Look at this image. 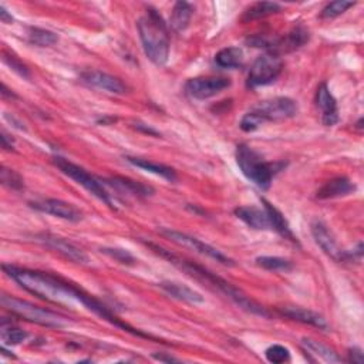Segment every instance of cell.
<instances>
[{"mask_svg": "<svg viewBox=\"0 0 364 364\" xmlns=\"http://www.w3.org/2000/svg\"><path fill=\"white\" fill-rule=\"evenodd\" d=\"M0 142H2V147L5 149H13V144L14 141L12 140V137H9L5 131H2V134H0Z\"/></svg>", "mask_w": 364, "mask_h": 364, "instance_id": "8d00e7d4", "label": "cell"}, {"mask_svg": "<svg viewBox=\"0 0 364 364\" xmlns=\"http://www.w3.org/2000/svg\"><path fill=\"white\" fill-rule=\"evenodd\" d=\"M231 85V80L225 77H197L185 84L186 93L195 100H208L222 93Z\"/></svg>", "mask_w": 364, "mask_h": 364, "instance_id": "30bf717a", "label": "cell"}, {"mask_svg": "<svg viewBox=\"0 0 364 364\" xmlns=\"http://www.w3.org/2000/svg\"><path fill=\"white\" fill-rule=\"evenodd\" d=\"M127 161L133 164L134 167L137 168H141L144 171H147V173H151L154 175H158L167 181H171L174 182L177 181V174L175 171L171 168V167H167L164 164H158V162H154V161H149V160H145V158H138V157H127Z\"/></svg>", "mask_w": 364, "mask_h": 364, "instance_id": "603a6c76", "label": "cell"}, {"mask_svg": "<svg viewBox=\"0 0 364 364\" xmlns=\"http://www.w3.org/2000/svg\"><path fill=\"white\" fill-rule=\"evenodd\" d=\"M105 185L113 186L114 189H117L121 194H128V195H133V197H148V195H153L154 189L151 186H147L144 184L136 182L133 180H128V178H122V177H114L110 180H104Z\"/></svg>", "mask_w": 364, "mask_h": 364, "instance_id": "44dd1931", "label": "cell"}, {"mask_svg": "<svg viewBox=\"0 0 364 364\" xmlns=\"http://www.w3.org/2000/svg\"><path fill=\"white\" fill-rule=\"evenodd\" d=\"M101 252L105 253V255H109L110 258H113L114 261H117V262H120L122 265H134L136 264L134 256L128 250L117 249V248H103Z\"/></svg>", "mask_w": 364, "mask_h": 364, "instance_id": "e575fe53", "label": "cell"}, {"mask_svg": "<svg viewBox=\"0 0 364 364\" xmlns=\"http://www.w3.org/2000/svg\"><path fill=\"white\" fill-rule=\"evenodd\" d=\"M281 5L277 3H272V2H258L252 5L250 8H248L244 13V16L241 17V20L244 21V23H249V21H253V20H259V19H264L266 16H270V14H275L277 12H281Z\"/></svg>", "mask_w": 364, "mask_h": 364, "instance_id": "484cf974", "label": "cell"}, {"mask_svg": "<svg viewBox=\"0 0 364 364\" xmlns=\"http://www.w3.org/2000/svg\"><path fill=\"white\" fill-rule=\"evenodd\" d=\"M312 235L314 238V242L320 246V249H322L328 256H330L333 261L346 262V252L340 249L332 232L328 229V226L323 222L316 221L312 224Z\"/></svg>", "mask_w": 364, "mask_h": 364, "instance_id": "4fadbf2b", "label": "cell"}, {"mask_svg": "<svg viewBox=\"0 0 364 364\" xmlns=\"http://www.w3.org/2000/svg\"><path fill=\"white\" fill-rule=\"evenodd\" d=\"M0 337H2L5 345L17 346L21 343V341L26 340L28 333L17 328H12V326L6 328L5 325H2V333H0Z\"/></svg>", "mask_w": 364, "mask_h": 364, "instance_id": "f546056e", "label": "cell"}, {"mask_svg": "<svg viewBox=\"0 0 364 364\" xmlns=\"http://www.w3.org/2000/svg\"><path fill=\"white\" fill-rule=\"evenodd\" d=\"M0 181H2V184L6 185L8 188L16 189V191L23 189V186H25L23 178L20 177V174H17L16 171L8 169L5 167L2 168V171H0Z\"/></svg>", "mask_w": 364, "mask_h": 364, "instance_id": "4dcf8cb0", "label": "cell"}, {"mask_svg": "<svg viewBox=\"0 0 364 364\" xmlns=\"http://www.w3.org/2000/svg\"><path fill=\"white\" fill-rule=\"evenodd\" d=\"M138 32L147 57L156 66H164L169 57V33L161 14L148 9L138 20Z\"/></svg>", "mask_w": 364, "mask_h": 364, "instance_id": "3957f363", "label": "cell"}, {"mask_svg": "<svg viewBox=\"0 0 364 364\" xmlns=\"http://www.w3.org/2000/svg\"><path fill=\"white\" fill-rule=\"evenodd\" d=\"M53 164L61 171V173L64 175H67L69 178H72L73 181H76L78 185H81L84 189H87L92 195H94L96 198H98L104 204H107L109 206H111V208L116 209V205H114L110 194H109V192H107V189L100 182V180L94 178L84 168H81L80 165H76V164L70 162L66 158H61V157H54L53 158Z\"/></svg>", "mask_w": 364, "mask_h": 364, "instance_id": "8992f818", "label": "cell"}, {"mask_svg": "<svg viewBox=\"0 0 364 364\" xmlns=\"http://www.w3.org/2000/svg\"><path fill=\"white\" fill-rule=\"evenodd\" d=\"M308 41H309V30L299 25L293 28L283 37H275L269 52L272 54L279 56L281 53H289V52L301 49L303 45H306Z\"/></svg>", "mask_w": 364, "mask_h": 364, "instance_id": "5bb4252c", "label": "cell"}, {"mask_svg": "<svg viewBox=\"0 0 364 364\" xmlns=\"http://www.w3.org/2000/svg\"><path fill=\"white\" fill-rule=\"evenodd\" d=\"M283 70L281 56L266 53L255 60L248 74V87L256 89L273 83Z\"/></svg>", "mask_w": 364, "mask_h": 364, "instance_id": "ba28073f", "label": "cell"}, {"mask_svg": "<svg viewBox=\"0 0 364 364\" xmlns=\"http://www.w3.org/2000/svg\"><path fill=\"white\" fill-rule=\"evenodd\" d=\"M2 96L3 97H14V94L10 92V90H8V87H6V85L5 84H2Z\"/></svg>", "mask_w": 364, "mask_h": 364, "instance_id": "60d3db41", "label": "cell"}, {"mask_svg": "<svg viewBox=\"0 0 364 364\" xmlns=\"http://www.w3.org/2000/svg\"><path fill=\"white\" fill-rule=\"evenodd\" d=\"M302 346H303L306 353H312L320 358H323L328 363H340L341 361V358L337 356V353L333 349H330L329 346H326L323 343H320V341H317V340L305 337V339H302Z\"/></svg>", "mask_w": 364, "mask_h": 364, "instance_id": "d4e9b609", "label": "cell"}, {"mask_svg": "<svg viewBox=\"0 0 364 364\" xmlns=\"http://www.w3.org/2000/svg\"><path fill=\"white\" fill-rule=\"evenodd\" d=\"M265 354H266L268 361H270L273 364H281V363L290 360L289 349H286L285 346H281V345H273V346L268 347Z\"/></svg>", "mask_w": 364, "mask_h": 364, "instance_id": "1f68e13d", "label": "cell"}, {"mask_svg": "<svg viewBox=\"0 0 364 364\" xmlns=\"http://www.w3.org/2000/svg\"><path fill=\"white\" fill-rule=\"evenodd\" d=\"M0 303H2L14 316H19L21 319L28 320V322H32V323H36L40 326L61 329V328L69 325V320L66 316H61V314L52 312L49 309L36 306V305L26 302V301H20V299H16L12 296L3 295Z\"/></svg>", "mask_w": 364, "mask_h": 364, "instance_id": "5b68a950", "label": "cell"}, {"mask_svg": "<svg viewBox=\"0 0 364 364\" xmlns=\"http://www.w3.org/2000/svg\"><path fill=\"white\" fill-rule=\"evenodd\" d=\"M0 19H2L3 23H12V21H13L12 14L8 13V10L5 9V6H0Z\"/></svg>", "mask_w": 364, "mask_h": 364, "instance_id": "74e56055", "label": "cell"}, {"mask_svg": "<svg viewBox=\"0 0 364 364\" xmlns=\"http://www.w3.org/2000/svg\"><path fill=\"white\" fill-rule=\"evenodd\" d=\"M81 78L85 84L92 85V87L104 90L111 94H125L127 93V85L117 77L107 74L98 70H89L81 74Z\"/></svg>", "mask_w": 364, "mask_h": 364, "instance_id": "9a60e30c", "label": "cell"}, {"mask_svg": "<svg viewBox=\"0 0 364 364\" xmlns=\"http://www.w3.org/2000/svg\"><path fill=\"white\" fill-rule=\"evenodd\" d=\"M30 205L36 211L49 213V215H53L56 218L69 222H78L83 220V213L78 208H76L73 204H69L61 200H45V201L32 202Z\"/></svg>", "mask_w": 364, "mask_h": 364, "instance_id": "8fae6325", "label": "cell"}, {"mask_svg": "<svg viewBox=\"0 0 364 364\" xmlns=\"http://www.w3.org/2000/svg\"><path fill=\"white\" fill-rule=\"evenodd\" d=\"M29 40L33 45L39 47H50L58 41V37L56 33L46 30V29H40V28H30L29 29Z\"/></svg>", "mask_w": 364, "mask_h": 364, "instance_id": "83f0119b", "label": "cell"}, {"mask_svg": "<svg viewBox=\"0 0 364 364\" xmlns=\"http://www.w3.org/2000/svg\"><path fill=\"white\" fill-rule=\"evenodd\" d=\"M161 233L165 235V237L173 241L174 244L184 246V248H188L191 250H195L200 255L208 256V258L217 261L225 266H233L235 265V262L231 258H228L226 255H224L217 248H213V246H211V245H208V244H205V242H202L194 237H189V235H186V233L173 231V229H161Z\"/></svg>", "mask_w": 364, "mask_h": 364, "instance_id": "9c48e42d", "label": "cell"}, {"mask_svg": "<svg viewBox=\"0 0 364 364\" xmlns=\"http://www.w3.org/2000/svg\"><path fill=\"white\" fill-rule=\"evenodd\" d=\"M3 270L8 276H10L14 282H17L25 290L29 293L37 296L41 301H46L53 305L58 306H70L74 308L76 305H81L90 312L96 313L101 319L110 322L111 325L124 329L125 332H130L131 334L140 336V337H148L147 334L133 329L127 323L121 322V320L97 299H94L92 295L83 292L73 283L64 281L63 277L56 276L53 273L47 272H40V270H32L26 268H17L12 265H3Z\"/></svg>", "mask_w": 364, "mask_h": 364, "instance_id": "6da1fadb", "label": "cell"}, {"mask_svg": "<svg viewBox=\"0 0 364 364\" xmlns=\"http://www.w3.org/2000/svg\"><path fill=\"white\" fill-rule=\"evenodd\" d=\"M147 245L151 248L156 253H158L160 256H162V258L168 259L171 264L175 265L180 269H182L184 272H186L192 277H197V279L204 281V282L212 285L213 288H217L226 297H229L233 303H237L242 310H245L248 313H252V314H256V316H262V317H269L270 316V313L262 305L252 301L250 297H248L239 289H237L233 285H231L229 282L222 279V277L217 276L215 273L209 272L208 269H205V268H202L200 265H195L194 262L186 261L184 258H180V256L171 253L169 250H167V249H164V248H161L158 245H154V244H147Z\"/></svg>", "mask_w": 364, "mask_h": 364, "instance_id": "7a4b0ae2", "label": "cell"}, {"mask_svg": "<svg viewBox=\"0 0 364 364\" xmlns=\"http://www.w3.org/2000/svg\"><path fill=\"white\" fill-rule=\"evenodd\" d=\"M249 113L258 118L262 125L266 121H283L293 118L297 114V104L289 97H275L253 105Z\"/></svg>", "mask_w": 364, "mask_h": 364, "instance_id": "52a82bcc", "label": "cell"}, {"mask_svg": "<svg viewBox=\"0 0 364 364\" xmlns=\"http://www.w3.org/2000/svg\"><path fill=\"white\" fill-rule=\"evenodd\" d=\"M237 215L242 222H245L249 228L256 231H269L272 229L270 221L265 209L256 206H241L235 209Z\"/></svg>", "mask_w": 364, "mask_h": 364, "instance_id": "ac0fdd59", "label": "cell"}, {"mask_svg": "<svg viewBox=\"0 0 364 364\" xmlns=\"http://www.w3.org/2000/svg\"><path fill=\"white\" fill-rule=\"evenodd\" d=\"M349 361L353 364H361L363 363V352L358 347H353L349 352Z\"/></svg>", "mask_w": 364, "mask_h": 364, "instance_id": "d590c367", "label": "cell"}, {"mask_svg": "<svg viewBox=\"0 0 364 364\" xmlns=\"http://www.w3.org/2000/svg\"><path fill=\"white\" fill-rule=\"evenodd\" d=\"M3 61L8 64V66H9L13 72H16L19 76H21L23 78H28V80L30 78V72H29L28 66H26V64L21 63V61L19 60V57H16L14 54L3 52Z\"/></svg>", "mask_w": 364, "mask_h": 364, "instance_id": "836d02e7", "label": "cell"}, {"mask_svg": "<svg viewBox=\"0 0 364 364\" xmlns=\"http://www.w3.org/2000/svg\"><path fill=\"white\" fill-rule=\"evenodd\" d=\"M39 241L46 245L47 248L56 250L57 253L63 255L64 258H67L72 262L76 264H87L89 262V256L85 255L78 246H76L74 244H72L70 241L56 237V235H50V233H45V235H40Z\"/></svg>", "mask_w": 364, "mask_h": 364, "instance_id": "7c38bea8", "label": "cell"}, {"mask_svg": "<svg viewBox=\"0 0 364 364\" xmlns=\"http://www.w3.org/2000/svg\"><path fill=\"white\" fill-rule=\"evenodd\" d=\"M316 104L320 110H322V121L325 125L332 127L339 121V110L337 103L332 96L330 90L325 83H322L317 87L316 92Z\"/></svg>", "mask_w": 364, "mask_h": 364, "instance_id": "2e32d148", "label": "cell"}, {"mask_svg": "<svg viewBox=\"0 0 364 364\" xmlns=\"http://www.w3.org/2000/svg\"><path fill=\"white\" fill-rule=\"evenodd\" d=\"M356 191V185L346 177H337L326 182L322 188L317 191L316 197L319 200H330L350 195Z\"/></svg>", "mask_w": 364, "mask_h": 364, "instance_id": "d6986e66", "label": "cell"}, {"mask_svg": "<svg viewBox=\"0 0 364 364\" xmlns=\"http://www.w3.org/2000/svg\"><path fill=\"white\" fill-rule=\"evenodd\" d=\"M237 162L242 174L262 191L269 189L273 177L279 173L283 164L266 162L259 153L246 144H241L237 148Z\"/></svg>", "mask_w": 364, "mask_h": 364, "instance_id": "277c9868", "label": "cell"}, {"mask_svg": "<svg viewBox=\"0 0 364 364\" xmlns=\"http://www.w3.org/2000/svg\"><path fill=\"white\" fill-rule=\"evenodd\" d=\"M160 288L164 292H167L171 297L177 299V301L186 302V303H191V305L204 303V296L201 293L195 292L194 289H191V288H188V286H185L182 283L167 281V282H161Z\"/></svg>", "mask_w": 364, "mask_h": 364, "instance_id": "ffe728a7", "label": "cell"}, {"mask_svg": "<svg viewBox=\"0 0 364 364\" xmlns=\"http://www.w3.org/2000/svg\"><path fill=\"white\" fill-rule=\"evenodd\" d=\"M262 204H264V209L266 211L268 217H269V221H270V226L273 231H276L279 235H282L283 238L286 239H290L292 242H297L295 235L286 221V218L283 217V213L277 209L276 206H273L270 202H268L266 200H262Z\"/></svg>", "mask_w": 364, "mask_h": 364, "instance_id": "7402d4cb", "label": "cell"}, {"mask_svg": "<svg viewBox=\"0 0 364 364\" xmlns=\"http://www.w3.org/2000/svg\"><path fill=\"white\" fill-rule=\"evenodd\" d=\"M281 314H283L292 320H296V322L310 325V326L317 328V329H322V330L329 329L326 319L322 314H319V313L309 310V309L297 308V306H283L281 309Z\"/></svg>", "mask_w": 364, "mask_h": 364, "instance_id": "e0dca14e", "label": "cell"}, {"mask_svg": "<svg viewBox=\"0 0 364 364\" xmlns=\"http://www.w3.org/2000/svg\"><path fill=\"white\" fill-rule=\"evenodd\" d=\"M154 358H157V360H160V361H167V363H171V361H180L178 358L167 357V356H162V354H154Z\"/></svg>", "mask_w": 364, "mask_h": 364, "instance_id": "ab89813d", "label": "cell"}, {"mask_svg": "<svg viewBox=\"0 0 364 364\" xmlns=\"http://www.w3.org/2000/svg\"><path fill=\"white\" fill-rule=\"evenodd\" d=\"M354 5L356 3L345 2V0H337V2H332L322 10V17L323 19H334L340 14H343L347 9L353 8Z\"/></svg>", "mask_w": 364, "mask_h": 364, "instance_id": "d6a6232c", "label": "cell"}, {"mask_svg": "<svg viewBox=\"0 0 364 364\" xmlns=\"http://www.w3.org/2000/svg\"><path fill=\"white\" fill-rule=\"evenodd\" d=\"M194 13V6L188 2H178L173 9V14L169 19V25L175 32H184L188 26Z\"/></svg>", "mask_w": 364, "mask_h": 364, "instance_id": "cb8c5ba5", "label": "cell"}, {"mask_svg": "<svg viewBox=\"0 0 364 364\" xmlns=\"http://www.w3.org/2000/svg\"><path fill=\"white\" fill-rule=\"evenodd\" d=\"M136 128H137V130H140V131H144V133H147V134H151V136H158V133H157L156 130H153L151 127H147L145 124H140V122H137V124H136Z\"/></svg>", "mask_w": 364, "mask_h": 364, "instance_id": "f35d334b", "label": "cell"}, {"mask_svg": "<svg viewBox=\"0 0 364 364\" xmlns=\"http://www.w3.org/2000/svg\"><path fill=\"white\" fill-rule=\"evenodd\" d=\"M215 63L222 69H238L244 63V52L239 47L222 49L217 53Z\"/></svg>", "mask_w": 364, "mask_h": 364, "instance_id": "4316f807", "label": "cell"}, {"mask_svg": "<svg viewBox=\"0 0 364 364\" xmlns=\"http://www.w3.org/2000/svg\"><path fill=\"white\" fill-rule=\"evenodd\" d=\"M256 265L272 272H289L293 268L290 261L279 258V256H259L256 259Z\"/></svg>", "mask_w": 364, "mask_h": 364, "instance_id": "f1b7e54d", "label": "cell"}]
</instances>
